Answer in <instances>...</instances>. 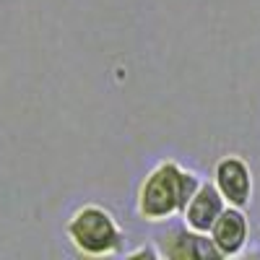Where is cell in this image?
I'll list each match as a JSON object with an SVG mask.
<instances>
[{
	"label": "cell",
	"mask_w": 260,
	"mask_h": 260,
	"mask_svg": "<svg viewBox=\"0 0 260 260\" xmlns=\"http://www.w3.org/2000/svg\"><path fill=\"white\" fill-rule=\"evenodd\" d=\"M201 177L195 172L180 167L177 161H161L143 177L138 187V216L151 224L167 221L185 211L192 192L198 190Z\"/></svg>",
	"instance_id": "cell-1"
},
{
	"label": "cell",
	"mask_w": 260,
	"mask_h": 260,
	"mask_svg": "<svg viewBox=\"0 0 260 260\" xmlns=\"http://www.w3.org/2000/svg\"><path fill=\"white\" fill-rule=\"evenodd\" d=\"M65 232H68L71 245L81 255H89V257H107L120 252L122 247V229L117 226L115 216L94 203L81 206L71 216Z\"/></svg>",
	"instance_id": "cell-2"
},
{
	"label": "cell",
	"mask_w": 260,
	"mask_h": 260,
	"mask_svg": "<svg viewBox=\"0 0 260 260\" xmlns=\"http://www.w3.org/2000/svg\"><path fill=\"white\" fill-rule=\"evenodd\" d=\"M213 185L219 187L226 206L247 208L252 201V172L242 156H224L213 169Z\"/></svg>",
	"instance_id": "cell-3"
},
{
	"label": "cell",
	"mask_w": 260,
	"mask_h": 260,
	"mask_svg": "<svg viewBox=\"0 0 260 260\" xmlns=\"http://www.w3.org/2000/svg\"><path fill=\"white\" fill-rule=\"evenodd\" d=\"M159 252L167 260H216V257H221L208 234L192 232L190 226L167 229L159 237Z\"/></svg>",
	"instance_id": "cell-4"
},
{
	"label": "cell",
	"mask_w": 260,
	"mask_h": 260,
	"mask_svg": "<svg viewBox=\"0 0 260 260\" xmlns=\"http://www.w3.org/2000/svg\"><path fill=\"white\" fill-rule=\"evenodd\" d=\"M213 247L219 250L221 257H234L240 255L247 242H250V221L245 216V208H237V206H226L219 219H216V224L211 226L208 232Z\"/></svg>",
	"instance_id": "cell-5"
},
{
	"label": "cell",
	"mask_w": 260,
	"mask_h": 260,
	"mask_svg": "<svg viewBox=\"0 0 260 260\" xmlns=\"http://www.w3.org/2000/svg\"><path fill=\"white\" fill-rule=\"evenodd\" d=\"M224 208H226V201L221 198V192H219V187L213 185V180L211 182L201 180L198 190L192 192V198L187 201V206H185V211L180 216H182L185 226H190L192 232L208 234Z\"/></svg>",
	"instance_id": "cell-6"
},
{
	"label": "cell",
	"mask_w": 260,
	"mask_h": 260,
	"mask_svg": "<svg viewBox=\"0 0 260 260\" xmlns=\"http://www.w3.org/2000/svg\"><path fill=\"white\" fill-rule=\"evenodd\" d=\"M146 255H148V257H159L156 250H138V252H130L127 257H146Z\"/></svg>",
	"instance_id": "cell-7"
}]
</instances>
